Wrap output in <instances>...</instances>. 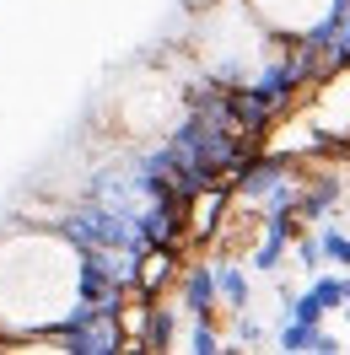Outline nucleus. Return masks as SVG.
<instances>
[{"label":"nucleus","instance_id":"obj_1","mask_svg":"<svg viewBox=\"0 0 350 355\" xmlns=\"http://www.w3.org/2000/svg\"><path fill=\"white\" fill-rule=\"evenodd\" d=\"M81 248L60 232H11L0 237V350L17 334L65 329L81 307Z\"/></svg>","mask_w":350,"mask_h":355},{"label":"nucleus","instance_id":"obj_2","mask_svg":"<svg viewBox=\"0 0 350 355\" xmlns=\"http://www.w3.org/2000/svg\"><path fill=\"white\" fill-rule=\"evenodd\" d=\"M269 33L281 38H312L318 27H328L334 17V0H242Z\"/></svg>","mask_w":350,"mask_h":355}]
</instances>
